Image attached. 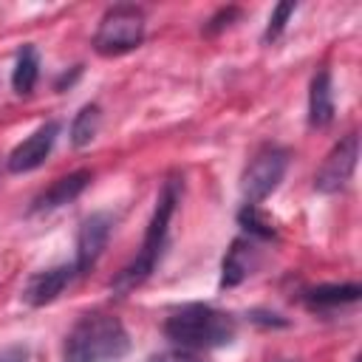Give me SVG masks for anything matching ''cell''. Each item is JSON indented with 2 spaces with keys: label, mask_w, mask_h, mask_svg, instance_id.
<instances>
[{
  "label": "cell",
  "mask_w": 362,
  "mask_h": 362,
  "mask_svg": "<svg viewBox=\"0 0 362 362\" xmlns=\"http://www.w3.org/2000/svg\"><path fill=\"white\" fill-rule=\"evenodd\" d=\"M181 178L178 175H170L158 192V201H156V209H153V218L147 223V232H144V240L139 246V255L113 277L110 288L122 297L127 291H133L136 286H141L153 269L158 266L161 255H164V246H167V232H170V221H173V212L178 206V198H181Z\"/></svg>",
  "instance_id": "6da1fadb"
},
{
  "label": "cell",
  "mask_w": 362,
  "mask_h": 362,
  "mask_svg": "<svg viewBox=\"0 0 362 362\" xmlns=\"http://www.w3.org/2000/svg\"><path fill=\"white\" fill-rule=\"evenodd\" d=\"M130 351L127 328L119 317L90 311L74 322L62 342L65 362H116Z\"/></svg>",
  "instance_id": "7a4b0ae2"
},
{
  "label": "cell",
  "mask_w": 362,
  "mask_h": 362,
  "mask_svg": "<svg viewBox=\"0 0 362 362\" xmlns=\"http://www.w3.org/2000/svg\"><path fill=\"white\" fill-rule=\"evenodd\" d=\"M164 334L178 348L187 351H206V348H223L235 339L238 322L232 314L206 305V303H187L175 308L164 320Z\"/></svg>",
  "instance_id": "3957f363"
},
{
  "label": "cell",
  "mask_w": 362,
  "mask_h": 362,
  "mask_svg": "<svg viewBox=\"0 0 362 362\" xmlns=\"http://www.w3.org/2000/svg\"><path fill=\"white\" fill-rule=\"evenodd\" d=\"M141 40H144V8L136 3H116L102 14L90 45L102 57H122L139 48Z\"/></svg>",
  "instance_id": "277c9868"
},
{
  "label": "cell",
  "mask_w": 362,
  "mask_h": 362,
  "mask_svg": "<svg viewBox=\"0 0 362 362\" xmlns=\"http://www.w3.org/2000/svg\"><path fill=\"white\" fill-rule=\"evenodd\" d=\"M288 167V150L280 144H263L246 164L243 175H240V195H243V206H257L263 198H269Z\"/></svg>",
  "instance_id": "5b68a950"
},
{
  "label": "cell",
  "mask_w": 362,
  "mask_h": 362,
  "mask_svg": "<svg viewBox=\"0 0 362 362\" xmlns=\"http://www.w3.org/2000/svg\"><path fill=\"white\" fill-rule=\"evenodd\" d=\"M356 158H359V136L348 133L345 139H339L331 147V153L325 156V161L314 173V189L325 192V195L339 192L351 181V175L356 170Z\"/></svg>",
  "instance_id": "8992f818"
},
{
  "label": "cell",
  "mask_w": 362,
  "mask_h": 362,
  "mask_svg": "<svg viewBox=\"0 0 362 362\" xmlns=\"http://www.w3.org/2000/svg\"><path fill=\"white\" fill-rule=\"evenodd\" d=\"M110 229H113V218L107 212H90L82 223H79V232H76V260H74V269L76 274H88L96 260L102 257L105 246H107V238H110Z\"/></svg>",
  "instance_id": "52a82bcc"
},
{
  "label": "cell",
  "mask_w": 362,
  "mask_h": 362,
  "mask_svg": "<svg viewBox=\"0 0 362 362\" xmlns=\"http://www.w3.org/2000/svg\"><path fill=\"white\" fill-rule=\"evenodd\" d=\"M59 127H62V124H59L57 119L40 124L28 139H23V141L8 153L6 170H8V173H31V170H37V167L51 156L54 141H57V136H59Z\"/></svg>",
  "instance_id": "ba28073f"
},
{
  "label": "cell",
  "mask_w": 362,
  "mask_h": 362,
  "mask_svg": "<svg viewBox=\"0 0 362 362\" xmlns=\"http://www.w3.org/2000/svg\"><path fill=\"white\" fill-rule=\"evenodd\" d=\"M76 277H79V274H76L74 263H62V266L42 269V272H37V274L28 277V283H25V288H23V300H25L28 305H34V308L48 305V303H54Z\"/></svg>",
  "instance_id": "9c48e42d"
},
{
  "label": "cell",
  "mask_w": 362,
  "mask_h": 362,
  "mask_svg": "<svg viewBox=\"0 0 362 362\" xmlns=\"http://www.w3.org/2000/svg\"><path fill=\"white\" fill-rule=\"evenodd\" d=\"M90 178H93L90 170H74V173L57 178L51 187H45V189L34 198L31 212H48V209H57V206L71 204L74 198H79V195L85 192V187L90 184Z\"/></svg>",
  "instance_id": "30bf717a"
},
{
  "label": "cell",
  "mask_w": 362,
  "mask_h": 362,
  "mask_svg": "<svg viewBox=\"0 0 362 362\" xmlns=\"http://www.w3.org/2000/svg\"><path fill=\"white\" fill-rule=\"evenodd\" d=\"M334 122V88L328 68H320L308 85V124L322 130Z\"/></svg>",
  "instance_id": "8fae6325"
},
{
  "label": "cell",
  "mask_w": 362,
  "mask_h": 362,
  "mask_svg": "<svg viewBox=\"0 0 362 362\" xmlns=\"http://www.w3.org/2000/svg\"><path fill=\"white\" fill-rule=\"evenodd\" d=\"M257 263V249L249 238H238L232 240V246L226 249V257H223V266H221V288H232L238 286L240 280H246L252 274Z\"/></svg>",
  "instance_id": "7c38bea8"
},
{
  "label": "cell",
  "mask_w": 362,
  "mask_h": 362,
  "mask_svg": "<svg viewBox=\"0 0 362 362\" xmlns=\"http://www.w3.org/2000/svg\"><path fill=\"white\" fill-rule=\"evenodd\" d=\"M359 294H362V286L359 283H331V286H317V288L305 291L303 294V303L311 311H331V308L356 303Z\"/></svg>",
  "instance_id": "4fadbf2b"
},
{
  "label": "cell",
  "mask_w": 362,
  "mask_h": 362,
  "mask_svg": "<svg viewBox=\"0 0 362 362\" xmlns=\"http://www.w3.org/2000/svg\"><path fill=\"white\" fill-rule=\"evenodd\" d=\"M40 79V54L34 45H23L17 51V59H14V71H11V88L20 93V96H28L34 90Z\"/></svg>",
  "instance_id": "5bb4252c"
},
{
  "label": "cell",
  "mask_w": 362,
  "mask_h": 362,
  "mask_svg": "<svg viewBox=\"0 0 362 362\" xmlns=\"http://www.w3.org/2000/svg\"><path fill=\"white\" fill-rule=\"evenodd\" d=\"M99 124H102V107L99 105H85V107H79V113L74 116V122H71V144L79 150V147H88L93 139H96V133H99Z\"/></svg>",
  "instance_id": "9a60e30c"
},
{
  "label": "cell",
  "mask_w": 362,
  "mask_h": 362,
  "mask_svg": "<svg viewBox=\"0 0 362 362\" xmlns=\"http://www.w3.org/2000/svg\"><path fill=\"white\" fill-rule=\"evenodd\" d=\"M238 221H240V226L252 235V238H263V240H272L277 232H274V226L266 221V218H260V212H257V206H243L240 209V215H238Z\"/></svg>",
  "instance_id": "2e32d148"
},
{
  "label": "cell",
  "mask_w": 362,
  "mask_h": 362,
  "mask_svg": "<svg viewBox=\"0 0 362 362\" xmlns=\"http://www.w3.org/2000/svg\"><path fill=\"white\" fill-rule=\"evenodd\" d=\"M294 3H280L274 11H272V17H269V25H266V31H263V42H274L280 34H283V28H286V23H288V17L294 14Z\"/></svg>",
  "instance_id": "e0dca14e"
},
{
  "label": "cell",
  "mask_w": 362,
  "mask_h": 362,
  "mask_svg": "<svg viewBox=\"0 0 362 362\" xmlns=\"http://www.w3.org/2000/svg\"><path fill=\"white\" fill-rule=\"evenodd\" d=\"M238 14H240V8H221V11H218V14L209 20L206 31H209V34L221 31V28H223V25H229V20H232V17H238Z\"/></svg>",
  "instance_id": "ac0fdd59"
},
{
  "label": "cell",
  "mask_w": 362,
  "mask_h": 362,
  "mask_svg": "<svg viewBox=\"0 0 362 362\" xmlns=\"http://www.w3.org/2000/svg\"><path fill=\"white\" fill-rule=\"evenodd\" d=\"M0 362H28V351L23 345H8L0 351Z\"/></svg>",
  "instance_id": "d6986e66"
},
{
  "label": "cell",
  "mask_w": 362,
  "mask_h": 362,
  "mask_svg": "<svg viewBox=\"0 0 362 362\" xmlns=\"http://www.w3.org/2000/svg\"><path fill=\"white\" fill-rule=\"evenodd\" d=\"M147 362H189V359H178V356H167V354H161V356H150Z\"/></svg>",
  "instance_id": "ffe728a7"
},
{
  "label": "cell",
  "mask_w": 362,
  "mask_h": 362,
  "mask_svg": "<svg viewBox=\"0 0 362 362\" xmlns=\"http://www.w3.org/2000/svg\"><path fill=\"white\" fill-rule=\"evenodd\" d=\"M189 362H192V359H189Z\"/></svg>",
  "instance_id": "44dd1931"
}]
</instances>
